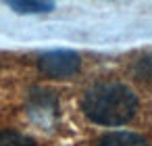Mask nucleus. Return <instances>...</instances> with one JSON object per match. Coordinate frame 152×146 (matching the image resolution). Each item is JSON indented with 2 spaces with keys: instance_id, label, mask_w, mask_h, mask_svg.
Here are the masks:
<instances>
[{
  "instance_id": "nucleus-1",
  "label": "nucleus",
  "mask_w": 152,
  "mask_h": 146,
  "mask_svg": "<svg viewBox=\"0 0 152 146\" xmlns=\"http://www.w3.org/2000/svg\"><path fill=\"white\" fill-rule=\"evenodd\" d=\"M81 111L92 123L108 127L125 125L137 111V98L123 84H98L86 92Z\"/></svg>"
},
{
  "instance_id": "nucleus-2",
  "label": "nucleus",
  "mask_w": 152,
  "mask_h": 146,
  "mask_svg": "<svg viewBox=\"0 0 152 146\" xmlns=\"http://www.w3.org/2000/svg\"><path fill=\"white\" fill-rule=\"evenodd\" d=\"M79 67H81V59L73 50H50L44 52L38 61V69L46 77H54V79L71 77L79 71Z\"/></svg>"
},
{
  "instance_id": "nucleus-3",
  "label": "nucleus",
  "mask_w": 152,
  "mask_h": 146,
  "mask_svg": "<svg viewBox=\"0 0 152 146\" xmlns=\"http://www.w3.org/2000/svg\"><path fill=\"white\" fill-rule=\"evenodd\" d=\"M96 146H148V142L131 131H113L102 136Z\"/></svg>"
},
{
  "instance_id": "nucleus-4",
  "label": "nucleus",
  "mask_w": 152,
  "mask_h": 146,
  "mask_svg": "<svg viewBox=\"0 0 152 146\" xmlns=\"http://www.w3.org/2000/svg\"><path fill=\"white\" fill-rule=\"evenodd\" d=\"M7 4L19 15L50 13L54 9V0H7Z\"/></svg>"
},
{
  "instance_id": "nucleus-5",
  "label": "nucleus",
  "mask_w": 152,
  "mask_h": 146,
  "mask_svg": "<svg viewBox=\"0 0 152 146\" xmlns=\"http://www.w3.org/2000/svg\"><path fill=\"white\" fill-rule=\"evenodd\" d=\"M0 146H36V142L19 131L2 129L0 131Z\"/></svg>"
}]
</instances>
